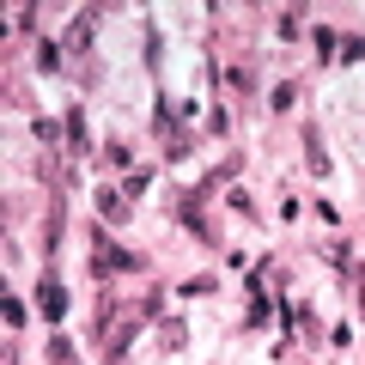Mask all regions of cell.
Instances as JSON below:
<instances>
[{"label": "cell", "instance_id": "obj_14", "mask_svg": "<svg viewBox=\"0 0 365 365\" xmlns=\"http://www.w3.org/2000/svg\"><path fill=\"white\" fill-rule=\"evenodd\" d=\"M25 317H31V311H25V299H13V292H6V323L25 329Z\"/></svg>", "mask_w": 365, "mask_h": 365}, {"label": "cell", "instance_id": "obj_8", "mask_svg": "<svg viewBox=\"0 0 365 365\" xmlns=\"http://www.w3.org/2000/svg\"><path fill=\"white\" fill-rule=\"evenodd\" d=\"M158 341H165V347H182V341H189V329H182L177 317H165V323H158Z\"/></svg>", "mask_w": 365, "mask_h": 365}, {"label": "cell", "instance_id": "obj_3", "mask_svg": "<svg viewBox=\"0 0 365 365\" xmlns=\"http://www.w3.org/2000/svg\"><path fill=\"white\" fill-rule=\"evenodd\" d=\"M98 213H104V225H122V220H128V201H122V189H98Z\"/></svg>", "mask_w": 365, "mask_h": 365}, {"label": "cell", "instance_id": "obj_11", "mask_svg": "<svg viewBox=\"0 0 365 365\" xmlns=\"http://www.w3.org/2000/svg\"><path fill=\"white\" fill-rule=\"evenodd\" d=\"M335 49H341V43H335V31H329V25H317V61H329Z\"/></svg>", "mask_w": 365, "mask_h": 365}, {"label": "cell", "instance_id": "obj_15", "mask_svg": "<svg viewBox=\"0 0 365 365\" xmlns=\"http://www.w3.org/2000/svg\"><path fill=\"white\" fill-rule=\"evenodd\" d=\"M67 140H73V153H79V146H86V116H79V110H73V116H67Z\"/></svg>", "mask_w": 365, "mask_h": 365}, {"label": "cell", "instance_id": "obj_16", "mask_svg": "<svg viewBox=\"0 0 365 365\" xmlns=\"http://www.w3.org/2000/svg\"><path fill=\"white\" fill-rule=\"evenodd\" d=\"M299 25H304V13L292 6V13H280V37H299Z\"/></svg>", "mask_w": 365, "mask_h": 365}, {"label": "cell", "instance_id": "obj_6", "mask_svg": "<svg viewBox=\"0 0 365 365\" xmlns=\"http://www.w3.org/2000/svg\"><path fill=\"white\" fill-rule=\"evenodd\" d=\"M225 86H232V91H256V67H250V61H232V67H225Z\"/></svg>", "mask_w": 365, "mask_h": 365}, {"label": "cell", "instance_id": "obj_5", "mask_svg": "<svg viewBox=\"0 0 365 365\" xmlns=\"http://www.w3.org/2000/svg\"><path fill=\"white\" fill-rule=\"evenodd\" d=\"M61 213H67V201L55 195V201H49V220H43V244H49V250L61 244Z\"/></svg>", "mask_w": 365, "mask_h": 365}, {"label": "cell", "instance_id": "obj_13", "mask_svg": "<svg viewBox=\"0 0 365 365\" xmlns=\"http://www.w3.org/2000/svg\"><path fill=\"white\" fill-rule=\"evenodd\" d=\"M268 104H274V110H292V104H299V86H274Z\"/></svg>", "mask_w": 365, "mask_h": 365}, {"label": "cell", "instance_id": "obj_12", "mask_svg": "<svg viewBox=\"0 0 365 365\" xmlns=\"http://www.w3.org/2000/svg\"><path fill=\"white\" fill-rule=\"evenodd\" d=\"M37 67H43V73H61V49H55V43H43V49H37Z\"/></svg>", "mask_w": 365, "mask_h": 365}, {"label": "cell", "instance_id": "obj_10", "mask_svg": "<svg viewBox=\"0 0 365 365\" xmlns=\"http://www.w3.org/2000/svg\"><path fill=\"white\" fill-rule=\"evenodd\" d=\"M49 365H73V341H67V335L49 341Z\"/></svg>", "mask_w": 365, "mask_h": 365}, {"label": "cell", "instance_id": "obj_1", "mask_svg": "<svg viewBox=\"0 0 365 365\" xmlns=\"http://www.w3.org/2000/svg\"><path fill=\"white\" fill-rule=\"evenodd\" d=\"M91 268H98V280H110V274H128V268H140V262H134L128 250H116L110 232L98 225V232H91Z\"/></svg>", "mask_w": 365, "mask_h": 365}, {"label": "cell", "instance_id": "obj_7", "mask_svg": "<svg viewBox=\"0 0 365 365\" xmlns=\"http://www.w3.org/2000/svg\"><path fill=\"white\" fill-rule=\"evenodd\" d=\"M304 158H311V170H317V177L329 170V153H323V140H317V128L304 134Z\"/></svg>", "mask_w": 365, "mask_h": 365}, {"label": "cell", "instance_id": "obj_9", "mask_svg": "<svg viewBox=\"0 0 365 365\" xmlns=\"http://www.w3.org/2000/svg\"><path fill=\"white\" fill-rule=\"evenodd\" d=\"M207 134H220V140L232 134V110H225V104H213V110H207Z\"/></svg>", "mask_w": 365, "mask_h": 365}, {"label": "cell", "instance_id": "obj_4", "mask_svg": "<svg viewBox=\"0 0 365 365\" xmlns=\"http://www.w3.org/2000/svg\"><path fill=\"white\" fill-rule=\"evenodd\" d=\"M91 25H98V13H73V25H67V49H91Z\"/></svg>", "mask_w": 365, "mask_h": 365}, {"label": "cell", "instance_id": "obj_2", "mask_svg": "<svg viewBox=\"0 0 365 365\" xmlns=\"http://www.w3.org/2000/svg\"><path fill=\"white\" fill-rule=\"evenodd\" d=\"M37 304H43V317H49V323H61V317H67V292H61V280H55V274H43Z\"/></svg>", "mask_w": 365, "mask_h": 365}]
</instances>
